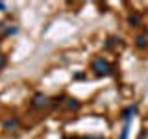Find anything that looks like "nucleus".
<instances>
[{
	"mask_svg": "<svg viewBox=\"0 0 148 139\" xmlns=\"http://www.w3.org/2000/svg\"><path fill=\"white\" fill-rule=\"evenodd\" d=\"M128 124H126V126H124V130H122V133H120V139H128Z\"/></svg>",
	"mask_w": 148,
	"mask_h": 139,
	"instance_id": "6e6552de",
	"label": "nucleus"
},
{
	"mask_svg": "<svg viewBox=\"0 0 148 139\" xmlns=\"http://www.w3.org/2000/svg\"><path fill=\"white\" fill-rule=\"evenodd\" d=\"M0 9H6V4L4 2H0Z\"/></svg>",
	"mask_w": 148,
	"mask_h": 139,
	"instance_id": "9d476101",
	"label": "nucleus"
},
{
	"mask_svg": "<svg viewBox=\"0 0 148 139\" xmlns=\"http://www.w3.org/2000/svg\"><path fill=\"white\" fill-rule=\"evenodd\" d=\"M135 45L139 46V48H145L146 46V35H139L135 39Z\"/></svg>",
	"mask_w": 148,
	"mask_h": 139,
	"instance_id": "39448f33",
	"label": "nucleus"
},
{
	"mask_svg": "<svg viewBox=\"0 0 148 139\" xmlns=\"http://www.w3.org/2000/svg\"><path fill=\"white\" fill-rule=\"evenodd\" d=\"M92 71H95L98 76H102V74H111V67H109V63L108 61H104L102 58H96V59H92Z\"/></svg>",
	"mask_w": 148,
	"mask_h": 139,
	"instance_id": "f257e3e1",
	"label": "nucleus"
},
{
	"mask_svg": "<svg viewBox=\"0 0 148 139\" xmlns=\"http://www.w3.org/2000/svg\"><path fill=\"white\" fill-rule=\"evenodd\" d=\"M135 111H137V108H135V106H130V108H126V109H124V113H122L124 120H130V119H132V115L135 113Z\"/></svg>",
	"mask_w": 148,
	"mask_h": 139,
	"instance_id": "7ed1b4c3",
	"label": "nucleus"
},
{
	"mask_svg": "<svg viewBox=\"0 0 148 139\" xmlns=\"http://www.w3.org/2000/svg\"><path fill=\"white\" fill-rule=\"evenodd\" d=\"M17 124H18L17 119H9V120H6V122H4V126H6V128H15Z\"/></svg>",
	"mask_w": 148,
	"mask_h": 139,
	"instance_id": "0eeeda50",
	"label": "nucleus"
},
{
	"mask_svg": "<svg viewBox=\"0 0 148 139\" xmlns=\"http://www.w3.org/2000/svg\"><path fill=\"white\" fill-rule=\"evenodd\" d=\"M82 139H102V137H92L91 136V137H82Z\"/></svg>",
	"mask_w": 148,
	"mask_h": 139,
	"instance_id": "9b49d317",
	"label": "nucleus"
},
{
	"mask_svg": "<svg viewBox=\"0 0 148 139\" xmlns=\"http://www.w3.org/2000/svg\"><path fill=\"white\" fill-rule=\"evenodd\" d=\"M139 21H141V17H139V15H130V17H128L130 26H137V24H139Z\"/></svg>",
	"mask_w": 148,
	"mask_h": 139,
	"instance_id": "423d86ee",
	"label": "nucleus"
},
{
	"mask_svg": "<svg viewBox=\"0 0 148 139\" xmlns=\"http://www.w3.org/2000/svg\"><path fill=\"white\" fill-rule=\"evenodd\" d=\"M4 65H6V58H4V56H2V54H0V69H2V67H4Z\"/></svg>",
	"mask_w": 148,
	"mask_h": 139,
	"instance_id": "1a4fd4ad",
	"label": "nucleus"
},
{
	"mask_svg": "<svg viewBox=\"0 0 148 139\" xmlns=\"http://www.w3.org/2000/svg\"><path fill=\"white\" fill-rule=\"evenodd\" d=\"M65 106H67L69 109H78V108H80V102L74 100V98H67V100H65Z\"/></svg>",
	"mask_w": 148,
	"mask_h": 139,
	"instance_id": "20e7f679",
	"label": "nucleus"
},
{
	"mask_svg": "<svg viewBox=\"0 0 148 139\" xmlns=\"http://www.w3.org/2000/svg\"><path fill=\"white\" fill-rule=\"evenodd\" d=\"M48 104H50V98L46 95H43V93H37V95H34V98H32V106L34 108H45Z\"/></svg>",
	"mask_w": 148,
	"mask_h": 139,
	"instance_id": "f03ea898",
	"label": "nucleus"
}]
</instances>
